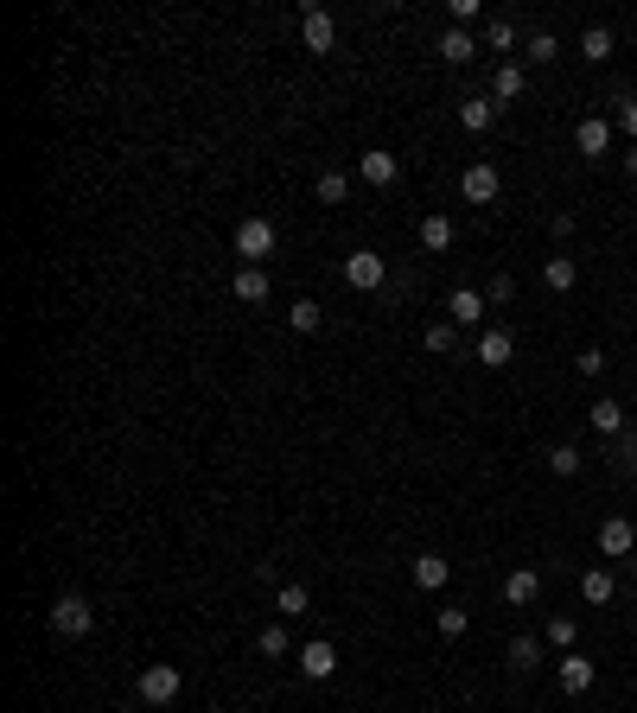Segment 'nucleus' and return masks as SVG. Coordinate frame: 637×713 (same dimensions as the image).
I'll use <instances>...</instances> for the list:
<instances>
[{
  "instance_id": "obj_39",
  "label": "nucleus",
  "mask_w": 637,
  "mask_h": 713,
  "mask_svg": "<svg viewBox=\"0 0 637 713\" xmlns=\"http://www.w3.org/2000/svg\"><path fill=\"white\" fill-rule=\"evenodd\" d=\"M548 236H555V242H567V236H574V217H567V211H555V217H548Z\"/></svg>"
},
{
  "instance_id": "obj_3",
  "label": "nucleus",
  "mask_w": 637,
  "mask_h": 713,
  "mask_svg": "<svg viewBox=\"0 0 637 713\" xmlns=\"http://www.w3.org/2000/svg\"><path fill=\"white\" fill-rule=\"evenodd\" d=\"M51 631L58 637H90L96 631V612L83 593H58V605H51Z\"/></svg>"
},
{
  "instance_id": "obj_11",
  "label": "nucleus",
  "mask_w": 637,
  "mask_h": 713,
  "mask_svg": "<svg viewBox=\"0 0 637 713\" xmlns=\"http://www.w3.org/2000/svg\"><path fill=\"white\" fill-rule=\"evenodd\" d=\"M357 172H364V185H376V191H389L395 179H402V160H395V153H383V147H370L364 160H357Z\"/></svg>"
},
{
  "instance_id": "obj_25",
  "label": "nucleus",
  "mask_w": 637,
  "mask_h": 713,
  "mask_svg": "<svg viewBox=\"0 0 637 713\" xmlns=\"http://www.w3.org/2000/svg\"><path fill=\"white\" fill-rule=\"evenodd\" d=\"M472 51H478V45H472V32H466V26L440 32V58H446V64H472Z\"/></svg>"
},
{
  "instance_id": "obj_26",
  "label": "nucleus",
  "mask_w": 637,
  "mask_h": 713,
  "mask_svg": "<svg viewBox=\"0 0 637 713\" xmlns=\"http://www.w3.org/2000/svg\"><path fill=\"white\" fill-rule=\"evenodd\" d=\"M504 656H510V669H536L542 656H548V643H542V637H510Z\"/></svg>"
},
{
  "instance_id": "obj_33",
  "label": "nucleus",
  "mask_w": 637,
  "mask_h": 713,
  "mask_svg": "<svg viewBox=\"0 0 637 713\" xmlns=\"http://www.w3.org/2000/svg\"><path fill=\"white\" fill-rule=\"evenodd\" d=\"M453 344H459V325H453V319L427 325V351H446V357H453Z\"/></svg>"
},
{
  "instance_id": "obj_15",
  "label": "nucleus",
  "mask_w": 637,
  "mask_h": 713,
  "mask_svg": "<svg viewBox=\"0 0 637 713\" xmlns=\"http://www.w3.org/2000/svg\"><path fill=\"white\" fill-rule=\"evenodd\" d=\"M523 83H529V77H523V64H510V58H504V64L491 71V102H497V109H504V102H516V96H523Z\"/></svg>"
},
{
  "instance_id": "obj_2",
  "label": "nucleus",
  "mask_w": 637,
  "mask_h": 713,
  "mask_svg": "<svg viewBox=\"0 0 637 713\" xmlns=\"http://www.w3.org/2000/svg\"><path fill=\"white\" fill-rule=\"evenodd\" d=\"M230 242H236V255H243V268H262L268 255H274V223L268 217H243Z\"/></svg>"
},
{
  "instance_id": "obj_6",
  "label": "nucleus",
  "mask_w": 637,
  "mask_h": 713,
  "mask_svg": "<svg viewBox=\"0 0 637 713\" xmlns=\"http://www.w3.org/2000/svg\"><path fill=\"white\" fill-rule=\"evenodd\" d=\"M459 191H466V204H497V191H504V179H497L491 160H472L466 179H459Z\"/></svg>"
},
{
  "instance_id": "obj_21",
  "label": "nucleus",
  "mask_w": 637,
  "mask_h": 713,
  "mask_svg": "<svg viewBox=\"0 0 637 713\" xmlns=\"http://www.w3.org/2000/svg\"><path fill=\"white\" fill-rule=\"evenodd\" d=\"M491 121H497V102H491V96H466V102H459V128L485 134Z\"/></svg>"
},
{
  "instance_id": "obj_19",
  "label": "nucleus",
  "mask_w": 637,
  "mask_h": 713,
  "mask_svg": "<svg viewBox=\"0 0 637 713\" xmlns=\"http://www.w3.org/2000/svg\"><path fill=\"white\" fill-rule=\"evenodd\" d=\"M580 599H587V605H612L618 599V580H612L606 567H587V573H580Z\"/></svg>"
},
{
  "instance_id": "obj_34",
  "label": "nucleus",
  "mask_w": 637,
  "mask_h": 713,
  "mask_svg": "<svg viewBox=\"0 0 637 713\" xmlns=\"http://www.w3.org/2000/svg\"><path fill=\"white\" fill-rule=\"evenodd\" d=\"M434 624H440V637H466V612H459V605H446V612H434Z\"/></svg>"
},
{
  "instance_id": "obj_20",
  "label": "nucleus",
  "mask_w": 637,
  "mask_h": 713,
  "mask_svg": "<svg viewBox=\"0 0 637 713\" xmlns=\"http://www.w3.org/2000/svg\"><path fill=\"white\" fill-rule=\"evenodd\" d=\"M587 427L599 433V440H618V433H625V408H618V402H593L587 408Z\"/></svg>"
},
{
  "instance_id": "obj_1",
  "label": "nucleus",
  "mask_w": 637,
  "mask_h": 713,
  "mask_svg": "<svg viewBox=\"0 0 637 713\" xmlns=\"http://www.w3.org/2000/svg\"><path fill=\"white\" fill-rule=\"evenodd\" d=\"M179 688H185L179 663H147V669H141V682H134V694H141L147 707H172V701H179Z\"/></svg>"
},
{
  "instance_id": "obj_30",
  "label": "nucleus",
  "mask_w": 637,
  "mask_h": 713,
  "mask_svg": "<svg viewBox=\"0 0 637 713\" xmlns=\"http://www.w3.org/2000/svg\"><path fill=\"white\" fill-rule=\"evenodd\" d=\"M580 465H587L580 446H555V452H548V472H555V478H580Z\"/></svg>"
},
{
  "instance_id": "obj_24",
  "label": "nucleus",
  "mask_w": 637,
  "mask_h": 713,
  "mask_svg": "<svg viewBox=\"0 0 637 713\" xmlns=\"http://www.w3.org/2000/svg\"><path fill=\"white\" fill-rule=\"evenodd\" d=\"M274 612H281V618H306V612H313V593H306L300 580H287L281 593H274Z\"/></svg>"
},
{
  "instance_id": "obj_31",
  "label": "nucleus",
  "mask_w": 637,
  "mask_h": 713,
  "mask_svg": "<svg viewBox=\"0 0 637 713\" xmlns=\"http://www.w3.org/2000/svg\"><path fill=\"white\" fill-rule=\"evenodd\" d=\"M287 319H294V332H319V325H325V312H319L313 300H294V306H287Z\"/></svg>"
},
{
  "instance_id": "obj_36",
  "label": "nucleus",
  "mask_w": 637,
  "mask_h": 713,
  "mask_svg": "<svg viewBox=\"0 0 637 713\" xmlns=\"http://www.w3.org/2000/svg\"><path fill=\"white\" fill-rule=\"evenodd\" d=\"M606 363H612V357L593 344V351H580V357H574V370H580V376H606Z\"/></svg>"
},
{
  "instance_id": "obj_8",
  "label": "nucleus",
  "mask_w": 637,
  "mask_h": 713,
  "mask_svg": "<svg viewBox=\"0 0 637 713\" xmlns=\"http://www.w3.org/2000/svg\"><path fill=\"white\" fill-rule=\"evenodd\" d=\"M574 147H580V160H606V153H612V121L606 115H587L574 128Z\"/></svg>"
},
{
  "instance_id": "obj_17",
  "label": "nucleus",
  "mask_w": 637,
  "mask_h": 713,
  "mask_svg": "<svg viewBox=\"0 0 637 713\" xmlns=\"http://www.w3.org/2000/svg\"><path fill=\"white\" fill-rule=\"evenodd\" d=\"M510 357H516V338L504 332V325H497V332H485V338H478V363H485V370H504Z\"/></svg>"
},
{
  "instance_id": "obj_14",
  "label": "nucleus",
  "mask_w": 637,
  "mask_h": 713,
  "mask_svg": "<svg viewBox=\"0 0 637 713\" xmlns=\"http://www.w3.org/2000/svg\"><path fill=\"white\" fill-rule=\"evenodd\" d=\"M446 580H453V561H446V554H415V586L421 593H440Z\"/></svg>"
},
{
  "instance_id": "obj_12",
  "label": "nucleus",
  "mask_w": 637,
  "mask_h": 713,
  "mask_svg": "<svg viewBox=\"0 0 637 713\" xmlns=\"http://www.w3.org/2000/svg\"><path fill=\"white\" fill-rule=\"evenodd\" d=\"M446 319H453V325H478V319H485V293H478V287H453V293H446Z\"/></svg>"
},
{
  "instance_id": "obj_4",
  "label": "nucleus",
  "mask_w": 637,
  "mask_h": 713,
  "mask_svg": "<svg viewBox=\"0 0 637 713\" xmlns=\"http://www.w3.org/2000/svg\"><path fill=\"white\" fill-rule=\"evenodd\" d=\"M389 281V262L376 249H357V255H344V287H357V293H376Z\"/></svg>"
},
{
  "instance_id": "obj_35",
  "label": "nucleus",
  "mask_w": 637,
  "mask_h": 713,
  "mask_svg": "<svg viewBox=\"0 0 637 713\" xmlns=\"http://www.w3.org/2000/svg\"><path fill=\"white\" fill-rule=\"evenodd\" d=\"M516 300V281L510 274H491V287H485V306H510Z\"/></svg>"
},
{
  "instance_id": "obj_16",
  "label": "nucleus",
  "mask_w": 637,
  "mask_h": 713,
  "mask_svg": "<svg viewBox=\"0 0 637 713\" xmlns=\"http://www.w3.org/2000/svg\"><path fill=\"white\" fill-rule=\"evenodd\" d=\"M542 287H548V293H574V287H580L574 255H548V262H542Z\"/></svg>"
},
{
  "instance_id": "obj_5",
  "label": "nucleus",
  "mask_w": 637,
  "mask_h": 713,
  "mask_svg": "<svg viewBox=\"0 0 637 713\" xmlns=\"http://www.w3.org/2000/svg\"><path fill=\"white\" fill-rule=\"evenodd\" d=\"M294 663H300L306 682H332V675H338V650H332L325 637H313V643H300V656H294Z\"/></svg>"
},
{
  "instance_id": "obj_7",
  "label": "nucleus",
  "mask_w": 637,
  "mask_h": 713,
  "mask_svg": "<svg viewBox=\"0 0 637 713\" xmlns=\"http://www.w3.org/2000/svg\"><path fill=\"white\" fill-rule=\"evenodd\" d=\"M300 45H306V51H332V45H338V20H332L325 7H306V13H300Z\"/></svg>"
},
{
  "instance_id": "obj_29",
  "label": "nucleus",
  "mask_w": 637,
  "mask_h": 713,
  "mask_svg": "<svg viewBox=\"0 0 637 713\" xmlns=\"http://www.w3.org/2000/svg\"><path fill=\"white\" fill-rule=\"evenodd\" d=\"M555 51H561L555 32H529V39H523V58L529 64H555Z\"/></svg>"
},
{
  "instance_id": "obj_28",
  "label": "nucleus",
  "mask_w": 637,
  "mask_h": 713,
  "mask_svg": "<svg viewBox=\"0 0 637 713\" xmlns=\"http://www.w3.org/2000/svg\"><path fill=\"white\" fill-rule=\"evenodd\" d=\"M485 45L497 51V64H504V51H516V45H523V32H516L510 20H491V26H485Z\"/></svg>"
},
{
  "instance_id": "obj_40",
  "label": "nucleus",
  "mask_w": 637,
  "mask_h": 713,
  "mask_svg": "<svg viewBox=\"0 0 637 713\" xmlns=\"http://www.w3.org/2000/svg\"><path fill=\"white\" fill-rule=\"evenodd\" d=\"M625 172H631V179H637V147H631V153H625Z\"/></svg>"
},
{
  "instance_id": "obj_13",
  "label": "nucleus",
  "mask_w": 637,
  "mask_h": 713,
  "mask_svg": "<svg viewBox=\"0 0 637 713\" xmlns=\"http://www.w3.org/2000/svg\"><path fill=\"white\" fill-rule=\"evenodd\" d=\"M536 599H542V573H536V567H516L510 580H504V605L523 612V605H536Z\"/></svg>"
},
{
  "instance_id": "obj_22",
  "label": "nucleus",
  "mask_w": 637,
  "mask_h": 713,
  "mask_svg": "<svg viewBox=\"0 0 637 713\" xmlns=\"http://www.w3.org/2000/svg\"><path fill=\"white\" fill-rule=\"evenodd\" d=\"M230 293H236L243 306H262V300H268V274H262V268H236Z\"/></svg>"
},
{
  "instance_id": "obj_18",
  "label": "nucleus",
  "mask_w": 637,
  "mask_h": 713,
  "mask_svg": "<svg viewBox=\"0 0 637 713\" xmlns=\"http://www.w3.org/2000/svg\"><path fill=\"white\" fill-rule=\"evenodd\" d=\"M453 217H446V211H434V217H421V249L427 255H440V249H453Z\"/></svg>"
},
{
  "instance_id": "obj_32",
  "label": "nucleus",
  "mask_w": 637,
  "mask_h": 713,
  "mask_svg": "<svg viewBox=\"0 0 637 713\" xmlns=\"http://www.w3.org/2000/svg\"><path fill=\"white\" fill-rule=\"evenodd\" d=\"M574 637H580V624H574V618H548V637H542V643H555V650L567 656V650H574Z\"/></svg>"
},
{
  "instance_id": "obj_10",
  "label": "nucleus",
  "mask_w": 637,
  "mask_h": 713,
  "mask_svg": "<svg viewBox=\"0 0 637 713\" xmlns=\"http://www.w3.org/2000/svg\"><path fill=\"white\" fill-rule=\"evenodd\" d=\"M555 675H561L567 694H587V688L599 682V663H593V656H580V650H567L561 663H555Z\"/></svg>"
},
{
  "instance_id": "obj_9",
  "label": "nucleus",
  "mask_w": 637,
  "mask_h": 713,
  "mask_svg": "<svg viewBox=\"0 0 637 713\" xmlns=\"http://www.w3.org/2000/svg\"><path fill=\"white\" fill-rule=\"evenodd\" d=\"M631 548H637L631 516H606V523H599V554H606V561H625Z\"/></svg>"
},
{
  "instance_id": "obj_38",
  "label": "nucleus",
  "mask_w": 637,
  "mask_h": 713,
  "mask_svg": "<svg viewBox=\"0 0 637 713\" xmlns=\"http://www.w3.org/2000/svg\"><path fill=\"white\" fill-rule=\"evenodd\" d=\"M612 128H625L631 141H637V96H618V115H612Z\"/></svg>"
},
{
  "instance_id": "obj_37",
  "label": "nucleus",
  "mask_w": 637,
  "mask_h": 713,
  "mask_svg": "<svg viewBox=\"0 0 637 713\" xmlns=\"http://www.w3.org/2000/svg\"><path fill=\"white\" fill-rule=\"evenodd\" d=\"M319 204H344V172H319Z\"/></svg>"
},
{
  "instance_id": "obj_23",
  "label": "nucleus",
  "mask_w": 637,
  "mask_h": 713,
  "mask_svg": "<svg viewBox=\"0 0 637 713\" xmlns=\"http://www.w3.org/2000/svg\"><path fill=\"white\" fill-rule=\"evenodd\" d=\"M612 51H618V39H612V26H587V32H580V58H587V64H606Z\"/></svg>"
},
{
  "instance_id": "obj_27",
  "label": "nucleus",
  "mask_w": 637,
  "mask_h": 713,
  "mask_svg": "<svg viewBox=\"0 0 637 713\" xmlns=\"http://www.w3.org/2000/svg\"><path fill=\"white\" fill-rule=\"evenodd\" d=\"M255 650H262L268 663H281V656L294 650V637H287V624H262V637H255Z\"/></svg>"
}]
</instances>
